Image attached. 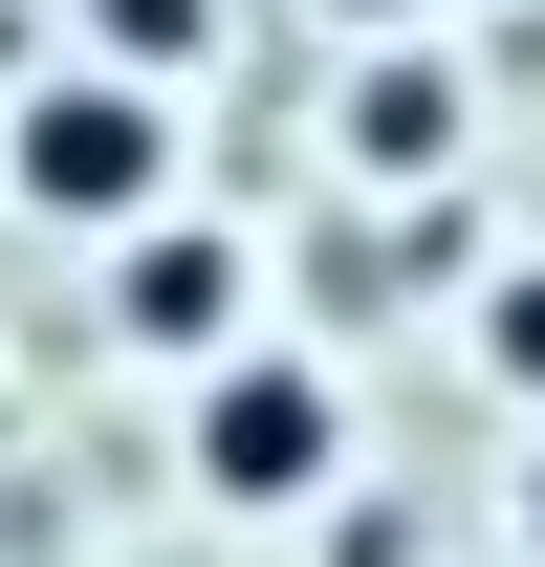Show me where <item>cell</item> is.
Masks as SVG:
<instances>
[{
  "label": "cell",
  "instance_id": "5b68a950",
  "mask_svg": "<svg viewBox=\"0 0 545 567\" xmlns=\"http://www.w3.org/2000/svg\"><path fill=\"white\" fill-rule=\"evenodd\" d=\"M197 44H218V0H88L66 66H110V87H153V110H175V66H197Z\"/></svg>",
  "mask_w": 545,
  "mask_h": 567
},
{
  "label": "cell",
  "instance_id": "52a82bcc",
  "mask_svg": "<svg viewBox=\"0 0 545 567\" xmlns=\"http://www.w3.org/2000/svg\"><path fill=\"white\" fill-rule=\"evenodd\" d=\"M524 567H545V458H524Z\"/></svg>",
  "mask_w": 545,
  "mask_h": 567
},
{
  "label": "cell",
  "instance_id": "8992f818",
  "mask_svg": "<svg viewBox=\"0 0 545 567\" xmlns=\"http://www.w3.org/2000/svg\"><path fill=\"white\" fill-rule=\"evenodd\" d=\"M480 371L545 415V262H502V284H480Z\"/></svg>",
  "mask_w": 545,
  "mask_h": 567
},
{
  "label": "cell",
  "instance_id": "3957f363",
  "mask_svg": "<svg viewBox=\"0 0 545 567\" xmlns=\"http://www.w3.org/2000/svg\"><path fill=\"white\" fill-rule=\"evenodd\" d=\"M110 328H132V350H175V371H218V350H263V262L175 197V218H132V240H110Z\"/></svg>",
  "mask_w": 545,
  "mask_h": 567
},
{
  "label": "cell",
  "instance_id": "6da1fadb",
  "mask_svg": "<svg viewBox=\"0 0 545 567\" xmlns=\"http://www.w3.org/2000/svg\"><path fill=\"white\" fill-rule=\"evenodd\" d=\"M175 110L153 87H110V66H22L0 87V197L22 218H66V240H132V218H175Z\"/></svg>",
  "mask_w": 545,
  "mask_h": 567
},
{
  "label": "cell",
  "instance_id": "277c9868",
  "mask_svg": "<svg viewBox=\"0 0 545 567\" xmlns=\"http://www.w3.org/2000/svg\"><path fill=\"white\" fill-rule=\"evenodd\" d=\"M459 110H480V87L436 66V44H371V66H349V110H328V153L371 175V197H393V175L436 197V175H459Z\"/></svg>",
  "mask_w": 545,
  "mask_h": 567
},
{
  "label": "cell",
  "instance_id": "7a4b0ae2",
  "mask_svg": "<svg viewBox=\"0 0 545 567\" xmlns=\"http://www.w3.org/2000/svg\"><path fill=\"white\" fill-rule=\"evenodd\" d=\"M175 458H197L218 524H306V502L349 481V371H328V350H284V328H263V350H218V371H197V415H175Z\"/></svg>",
  "mask_w": 545,
  "mask_h": 567
}]
</instances>
